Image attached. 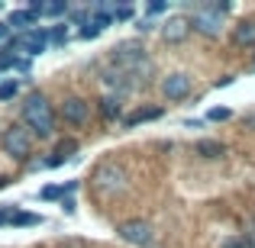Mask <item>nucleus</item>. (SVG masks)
<instances>
[{
    "label": "nucleus",
    "mask_w": 255,
    "mask_h": 248,
    "mask_svg": "<svg viewBox=\"0 0 255 248\" xmlns=\"http://www.w3.org/2000/svg\"><path fill=\"white\" fill-rule=\"evenodd\" d=\"M110 65L123 71V75L129 78L132 84H136V90L149 87L152 78H155V62H152V55L142 49V45L120 42L117 49H113V55H110Z\"/></svg>",
    "instance_id": "nucleus-1"
},
{
    "label": "nucleus",
    "mask_w": 255,
    "mask_h": 248,
    "mask_svg": "<svg viewBox=\"0 0 255 248\" xmlns=\"http://www.w3.org/2000/svg\"><path fill=\"white\" fill-rule=\"evenodd\" d=\"M19 116H23V126L32 132V139H52L55 113H52V103L45 100V93H39V90L26 93V100L19 103Z\"/></svg>",
    "instance_id": "nucleus-2"
},
{
    "label": "nucleus",
    "mask_w": 255,
    "mask_h": 248,
    "mask_svg": "<svg viewBox=\"0 0 255 248\" xmlns=\"http://www.w3.org/2000/svg\"><path fill=\"white\" fill-rule=\"evenodd\" d=\"M126 187H129V171H126L120 162L107 158V162L94 165V171H91V190H94V197L110 200V197H120Z\"/></svg>",
    "instance_id": "nucleus-3"
},
{
    "label": "nucleus",
    "mask_w": 255,
    "mask_h": 248,
    "mask_svg": "<svg viewBox=\"0 0 255 248\" xmlns=\"http://www.w3.org/2000/svg\"><path fill=\"white\" fill-rule=\"evenodd\" d=\"M0 145H3V152L10 158H16V162H26V158L32 155V132L26 129L23 123H13L3 129V136H0Z\"/></svg>",
    "instance_id": "nucleus-4"
},
{
    "label": "nucleus",
    "mask_w": 255,
    "mask_h": 248,
    "mask_svg": "<svg viewBox=\"0 0 255 248\" xmlns=\"http://www.w3.org/2000/svg\"><path fill=\"white\" fill-rule=\"evenodd\" d=\"M100 87H104L107 97H117V100H126L129 93H136V84H132L120 68H113V65H107V68L100 71Z\"/></svg>",
    "instance_id": "nucleus-5"
},
{
    "label": "nucleus",
    "mask_w": 255,
    "mask_h": 248,
    "mask_svg": "<svg viewBox=\"0 0 255 248\" xmlns=\"http://www.w3.org/2000/svg\"><path fill=\"white\" fill-rule=\"evenodd\" d=\"M117 232H120L123 242H129V245H136V248H149L152 236H155V229H152L149 219H129V223H123Z\"/></svg>",
    "instance_id": "nucleus-6"
},
{
    "label": "nucleus",
    "mask_w": 255,
    "mask_h": 248,
    "mask_svg": "<svg viewBox=\"0 0 255 248\" xmlns=\"http://www.w3.org/2000/svg\"><path fill=\"white\" fill-rule=\"evenodd\" d=\"M58 113H62L65 126H71V129H81L87 119H91V103H87L84 97H65L62 106H58Z\"/></svg>",
    "instance_id": "nucleus-7"
},
{
    "label": "nucleus",
    "mask_w": 255,
    "mask_h": 248,
    "mask_svg": "<svg viewBox=\"0 0 255 248\" xmlns=\"http://www.w3.org/2000/svg\"><path fill=\"white\" fill-rule=\"evenodd\" d=\"M194 90L191 84V75H184V71H171V75L162 78V93L165 100H171V103H181V100H187Z\"/></svg>",
    "instance_id": "nucleus-8"
},
{
    "label": "nucleus",
    "mask_w": 255,
    "mask_h": 248,
    "mask_svg": "<svg viewBox=\"0 0 255 248\" xmlns=\"http://www.w3.org/2000/svg\"><path fill=\"white\" fill-rule=\"evenodd\" d=\"M6 45L16 52H26V58H32V55H42L45 52L49 39H45V29H32V32H23V36H13Z\"/></svg>",
    "instance_id": "nucleus-9"
},
{
    "label": "nucleus",
    "mask_w": 255,
    "mask_h": 248,
    "mask_svg": "<svg viewBox=\"0 0 255 248\" xmlns=\"http://www.w3.org/2000/svg\"><path fill=\"white\" fill-rule=\"evenodd\" d=\"M113 23H117V19H113V6H100V10H94L91 23H87L84 29H78V39H87V42H91V39H97L104 29H110Z\"/></svg>",
    "instance_id": "nucleus-10"
},
{
    "label": "nucleus",
    "mask_w": 255,
    "mask_h": 248,
    "mask_svg": "<svg viewBox=\"0 0 255 248\" xmlns=\"http://www.w3.org/2000/svg\"><path fill=\"white\" fill-rule=\"evenodd\" d=\"M191 29H197V32H204V36L217 39L220 32H223V16H217V13L207 10V6H200V10L191 16Z\"/></svg>",
    "instance_id": "nucleus-11"
},
{
    "label": "nucleus",
    "mask_w": 255,
    "mask_h": 248,
    "mask_svg": "<svg viewBox=\"0 0 255 248\" xmlns=\"http://www.w3.org/2000/svg\"><path fill=\"white\" fill-rule=\"evenodd\" d=\"M81 152V145H78V139H58L55 142V149H52V155L42 162V167H62V165H68L71 158Z\"/></svg>",
    "instance_id": "nucleus-12"
},
{
    "label": "nucleus",
    "mask_w": 255,
    "mask_h": 248,
    "mask_svg": "<svg viewBox=\"0 0 255 248\" xmlns=\"http://www.w3.org/2000/svg\"><path fill=\"white\" fill-rule=\"evenodd\" d=\"M187 36H191V16H171V19H165V26H162V39H165V42L178 45V42H184Z\"/></svg>",
    "instance_id": "nucleus-13"
},
{
    "label": "nucleus",
    "mask_w": 255,
    "mask_h": 248,
    "mask_svg": "<svg viewBox=\"0 0 255 248\" xmlns=\"http://www.w3.org/2000/svg\"><path fill=\"white\" fill-rule=\"evenodd\" d=\"M162 116H165L162 106H139V110H132V113H126V116H123V129H136V126L155 123V119H162Z\"/></svg>",
    "instance_id": "nucleus-14"
},
{
    "label": "nucleus",
    "mask_w": 255,
    "mask_h": 248,
    "mask_svg": "<svg viewBox=\"0 0 255 248\" xmlns=\"http://www.w3.org/2000/svg\"><path fill=\"white\" fill-rule=\"evenodd\" d=\"M233 45L236 49H255V19H243L233 26Z\"/></svg>",
    "instance_id": "nucleus-15"
},
{
    "label": "nucleus",
    "mask_w": 255,
    "mask_h": 248,
    "mask_svg": "<svg viewBox=\"0 0 255 248\" xmlns=\"http://www.w3.org/2000/svg\"><path fill=\"white\" fill-rule=\"evenodd\" d=\"M36 13L29 10V6H26V10H13L10 16H6V26H10L13 32H19V36H23V32H32L36 29Z\"/></svg>",
    "instance_id": "nucleus-16"
},
{
    "label": "nucleus",
    "mask_w": 255,
    "mask_h": 248,
    "mask_svg": "<svg viewBox=\"0 0 255 248\" xmlns=\"http://www.w3.org/2000/svg\"><path fill=\"white\" fill-rule=\"evenodd\" d=\"M78 190V180H68V184H45L39 190V200H65Z\"/></svg>",
    "instance_id": "nucleus-17"
},
{
    "label": "nucleus",
    "mask_w": 255,
    "mask_h": 248,
    "mask_svg": "<svg viewBox=\"0 0 255 248\" xmlns=\"http://www.w3.org/2000/svg\"><path fill=\"white\" fill-rule=\"evenodd\" d=\"M194 149H197V155H200V158H210V162H217V158H223V155H226V145L220 142V139H200Z\"/></svg>",
    "instance_id": "nucleus-18"
},
{
    "label": "nucleus",
    "mask_w": 255,
    "mask_h": 248,
    "mask_svg": "<svg viewBox=\"0 0 255 248\" xmlns=\"http://www.w3.org/2000/svg\"><path fill=\"white\" fill-rule=\"evenodd\" d=\"M97 110H100V116L104 119H120V113H123V100H117V97H100L97 100Z\"/></svg>",
    "instance_id": "nucleus-19"
},
{
    "label": "nucleus",
    "mask_w": 255,
    "mask_h": 248,
    "mask_svg": "<svg viewBox=\"0 0 255 248\" xmlns=\"http://www.w3.org/2000/svg\"><path fill=\"white\" fill-rule=\"evenodd\" d=\"M91 16H94V10H87V6H71V13H68V19H65V23L68 26H84L91 23Z\"/></svg>",
    "instance_id": "nucleus-20"
},
{
    "label": "nucleus",
    "mask_w": 255,
    "mask_h": 248,
    "mask_svg": "<svg viewBox=\"0 0 255 248\" xmlns=\"http://www.w3.org/2000/svg\"><path fill=\"white\" fill-rule=\"evenodd\" d=\"M68 13H71V6L65 3V0H52V3H45L42 16H49V19H62V16H68Z\"/></svg>",
    "instance_id": "nucleus-21"
},
{
    "label": "nucleus",
    "mask_w": 255,
    "mask_h": 248,
    "mask_svg": "<svg viewBox=\"0 0 255 248\" xmlns=\"http://www.w3.org/2000/svg\"><path fill=\"white\" fill-rule=\"evenodd\" d=\"M68 23H55L52 29H45V39H49L52 45H65V39H68Z\"/></svg>",
    "instance_id": "nucleus-22"
},
{
    "label": "nucleus",
    "mask_w": 255,
    "mask_h": 248,
    "mask_svg": "<svg viewBox=\"0 0 255 248\" xmlns=\"http://www.w3.org/2000/svg\"><path fill=\"white\" fill-rule=\"evenodd\" d=\"M42 223V216L39 213H29V210H16L10 219V226H39Z\"/></svg>",
    "instance_id": "nucleus-23"
},
{
    "label": "nucleus",
    "mask_w": 255,
    "mask_h": 248,
    "mask_svg": "<svg viewBox=\"0 0 255 248\" xmlns=\"http://www.w3.org/2000/svg\"><path fill=\"white\" fill-rule=\"evenodd\" d=\"M233 119V110L230 106H213V110H207L204 123H230Z\"/></svg>",
    "instance_id": "nucleus-24"
},
{
    "label": "nucleus",
    "mask_w": 255,
    "mask_h": 248,
    "mask_svg": "<svg viewBox=\"0 0 255 248\" xmlns=\"http://www.w3.org/2000/svg\"><path fill=\"white\" fill-rule=\"evenodd\" d=\"M19 93V81H0V103L13 100Z\"/></svg>",
    "instance_id": "nucleus-25"
},
{
    "label": "nucleus",
    "mask_w": 255,
    "mask_h": 248,
    "mask_svg": "<svg viewBox=\"0 0 255 248\" xmlns=\"http://www.w3.org/2000/svg\"><path fill=\"white\" fill-rule=\"evenodd\" d=\"M165 10H168V0H149V3H145V13H149V19L158 16V13H165Z\"/></svg>",
    "instance_id": "nucleus-26"
},
{
    "label": "nucleus",
    "mask_w": 255,
    "mask_h": 248,
    "mask_svg": "<svg viewBox=\"0 0 255 248\" xmlns=\"http://www.w3.org/2000/svg\"><path fill=\"white\" fill-rule=\"evenodd\" d=\"M16 210H19L16 203H3V206H0V226H10V219H13Z\"/></svg>",
    "instance_id": "nucleus-27"
},
{
    "label": "nucleus",
    "mask_w": 255,
    "mask_h": 248,
    "mask_svg": "<svg viewBox=\"0 0 255 248\" xmlns=\"http://www.w3.org/2000/svg\"><path fill=\"white\" fill-rule=\"evenodd\" d=\"M132 16H136V10H132V6H113V19H117V23L132 19Z\"/></svg>",
    "instance_id": "nucleus-28"
},
{
    "label": "nucleus",
    "mask_w": 255,
    "mask_h": 248,
    "mask_svg": "<svg viewBox=\"0 0 255 248\" xmlns=\"http://www.w3.org/2000/svg\"><path fill=\"white\" fill-rule=\"evenodd\" d=\"M223 248H249V245H246V239H243V236H230V239L223 242Z\"/></svg>",
    "instance_id": "nucleus-29"
},
{
    "label": "nucleus",
    "mask_w": 255,
    "mask_h": 248,
    "mask_svg": "<svg viewBox=\"0 0 255 248\" xmlns=\"http://www.w3.org/2000/svg\"><path fill=\"white\" fill-rule=\"evenodd\" d=\"M13 68L23 71V75H29V71H32V62H29V58H16V65H13Z\"/></svg>",
    "instance_id": "nucleus-30"
},
{
    "label": "nucleus",
    "mask_w": 255,
    "mask_h": 248,
    "mask_svg": "<svg viewBox=\"0 0 255 248\" xmlns=\"http://www.w3.org/2000/svg\"><path fill=\"white\" fill-rule=\"evenodd\" d=\"M136 29H139V32H152V29H155V23L145 16V19H139V23H136Z\"/></svg>",
    "instance_id": "nucleus-31"
},
{
    "label": "nucleus",
    "mask_w": 255,
    "mask_h": 248,
    "mask_svg": "<svg viewBox=\"0 0 255 248\" xmlns=\"http://www.w3.org/2000/svg\"><path fill=\"white\" fill-rule=\"evenodd\" d=\"M10 26H6V23H0V45H6V42H10Z\"/></svg>",
    "instance_id": "nucleus-32"
},
{
    "label": "nucleus",
    "mask_w": 255,
    "mask_h": 248,
    "mask_svg": "<svg viewBox=\"0 0 255 248\" xmlns=\"http://www.w3.org/2000/svg\"><path fill=\"white\" fill-rule=\"evenodd\" d=\"M62 210L71 216V213H75V200H71V197H65V200H62Z\"/></svg>",
    "instance_id": "nucleus-33"
},
{
    "label": "nucleus",
    "mask_w": 255,
    "mask_h": 248,
    "mask_svg": "<svg viewBox=\"0 0 255 248\" xmlns=\"http://www.w3.org/2000/svg\"><path fill=\"white\" fill-rule=\"evenodd\" d=\"M233 81H236V75H223V78H220V81H217V87H230Z\"/></svg>",
    "instance_id": "nucleus-34"
},
{
    "label": "nucleus",
    "mask_w": 255,
    "mask_h": 248,
    "mask_svg": "<svg viewBox=\"0 0 255 248\" xmlns=\"http://www.w3.org/2000/svg\"><path fill=\"white\" fill-rule=\"evenodd\" d=\"M187 129H197V126H204V119H184Z\"/></svg>",
    "instance_id": "nucleus-35"
},
{
    "label": "nucleus",
    "mask_w": 255,
    "mask_h": 248,
    "mask_svg": "<svg viewBox=\"0 0 255 248\" xmlns=\"http://www.w3.org/2000/svg\"><path fill=\"white\" fill-rule=\"evenodd\" d=\"M246 126H249V129H255V113H249V116H246Z\"/></svg>",
    "instance_id": "nucleus-36"
},
{
    "label": "nucleus",
    "mask_w": 255,
    "mask_h": 248,
    "mask_svg": "<svg viewBox=\"0 0 255 248\" xmlns=\"http://www.w3.org/2000/svg\"><path fill=\"white\" fill-rule=\"evenodd\" d=\"M6 184H10V177H6V174H0V190H3Z\"/></svg>",
    "instance_id": "nucleus-37"
},
{
    "label": "nucleus",
    "mask_w": 255,
    "mask_h": 248,
    "mask_svg": "<svg viewBox=\"0 0 255 248\" xmlns=\"http://www.w3.org/2000/svg\"><path fill=\"white\" fill-rule=\"evenodd\" d=\"M252 68H255V65H252Z\"/></svg>",
    "instance_id": "nucleus-38"
}]
</instances>
